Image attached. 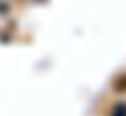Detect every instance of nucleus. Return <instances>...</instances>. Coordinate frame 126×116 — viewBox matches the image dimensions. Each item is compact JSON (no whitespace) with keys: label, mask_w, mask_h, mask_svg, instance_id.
Returning a JSON list of instances; mask_svg holds the SVG:
<instances>
[{"label":"nucleus","mask_w":126,"mask_h":116,"mask_svg":"<svg viewBox=\"0 0 126 116\" xmlns=\"http://www.w3.org/2000/svg\"><path fill=\"white\" fill-rule=\"evenodd\" d=\"M117 116H126V104H119L117 107Z\"/></svg>","instance_id":"f257e3e1"}]
</instances>
